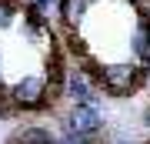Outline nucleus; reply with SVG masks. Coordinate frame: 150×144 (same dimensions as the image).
<instances>
[{
    "instance_id": "nucleus-1",
    "label": "nucleus",
    "mask_w": 150,
    "mask_h": 144,
    "mask_svg": "<svg viewBox=\"0 0 150 144\" xmlns=\"http://www.w3.org/2000/svg\"><path fill=\"white\" fill-rule=\"evenodd\" d=\"M140 80H144V67H137V64H97L93 67V84H100L107 94H134L137 87H140Z\"/></svg>"
},
{
    "instance_id": "nucleus-2",
    "label": "nucleus",
    "mask_w": 150,
    "mask_h": 144,
    "mask_svg": "<svg viewBox=\"0 0 150 144\" xmlns=\"http://www.w3.org/2000/svg\"><path fill=\"white\" fill-rule=\"evenodd\" d=\"M10 101L17 111H37V107H50L47 104V80L43 74H27L17 84H10Z\"/></svg>"
},
{
    "instance_id": "nucleus-3",
    "label": "nucleus",
    "mask_w": 150,
    "mask_h": 144,
    "mask_svg": "<svg viewBox=\"0 0 150 144\" xmlns=\"http://www.w3.org/2000/svg\"><path fill=\"white\" fill-rule=\"evenodd\" d=\"M103 128V114L97 104H77L70 107L67 114V134H77V138H90Z\"/></svg>"
},
{
    "instance_id": "nucleus-4",
    "label": "nucleus",
    "mask_w": 150,
    "mask_h": 144,
    "mask_svg": "<svg viewBox=\"0 0 150 144\" xmlns=\"http://www.w3.org/2000/svg\"><path fill=\"white\" fill-rule=\"evenodd\" d=\"M64 97H70L77 104H93L97 101V87H93V74H87V70H67L64 77Z\"/></svg>"
},
{
    "instance_id": "nucleus-5",
    "label": "nucleus",
    "mask_w": 150,
    "mask_h": 144,
    "mask_svg": "<svg viewBox=\"0 0 150 144\" xmlns=\"http://www.w3.org/2000/svg\"><path fill=\"white\" fill-rule=\"evenodd\" d=\"M130 54H134L137 67H147V60H150V17H137L134 34H130Z\"/></svg>"
},
{
    "instance_id": "nucleus-6",
    "label": "nucleus",
    "mask_w": 150,
    "mask_h": 144,
    "mask_svg": "<svg viewBox=\"0 0 150 144\" xmlns=\"http://www.w3.org/2000/svg\"><path fill=\"white\" fill-rule=\"evenodd\" d=\"M10 144H54V131L43 124H27L10 138Z\"/></svg>"
},
{
    "instance_id": "nucleus-7",
    "label": "nucleus",
    "mask_w": 150,
    "mask_h": 144,
    "mask_svg": "<svg viewBox=\"0 0 150 144\" xmlns=\"http://www.w3.org/2000/svg\"><path fill=\"white\" fill-rule=\"evenodd\" d=\"M87 10H90V0H60V7H57L64 27H80V20L87 17Z\"/></svg>"
},
{
    "instance_id": "nucleus-8",
    "label": "nucleus",
    "mask_w": 150,
    "mask_h": 144,
    "mask_svg": "<svg viewBox=\"0 0 150 144\" xmlns=\"http://www.w3.org/2000/svg\"><path fill=\"white\" fill-rule=\"evenodd\" d=\"M17 114V107H13V101H10V87H0V117H13Z\"/></svg>"
},
{
    "instance_id": "nucleus-9",
    "label": "nucleus",
    "mask_w": 150,
    "mask_h": 144,
    "mask_svg": "<svg viewBox=\"0 0 150 144\" xmlns=\"http://www.w3.org/2000/svg\"><path fill=\"white\" fill-rule=\"evenodd\" d=\"M13 7H7V4H0V30H7V27H10L13 24Z\"/></svg>"
},
{
    "instance_id": "nucleus-10",
    "label": "nucleus",
    "mask_w": 150,
    "mask_h": 144,
    "mask_svg": "<svg viewBox=\"0 0 150 144\" xmlns=\"http://www.w3.org/2000/svg\"><path fill=\"white\" fill-rule=\"evenodd\" d=\"M54 144H93L90 138H77V134H64L60 141H54Z\"/></svg>"
},
{
    "instance_id": "nucleus-11",
    "label": "nucleus",
    "mask_w": 150,
    "mask_h": 144,
    "mask_svg": "<svg viewBox=\"0 0 150 144\" xmlns=\"http://www.w3.org/2000/svg\"><path fill=\"white\" fill-rule=\"evenodd\" d=\"M134 7L140 10V17H150V0H134Z\"/></svg>"
},
{
    "instance_id": "nucleus-12",
    "label": "nucleus",
    "mask_w": 150,
    "mask_h": 144,
    "mask_svg": "<svg viewBox=\"0 0 150 144\" xmlns=\"http://www.w3.org/2000/svg\"><path fill=\"white\" fill-rule=\"evenodd\" d=\"M144 124H147V128H150V107H147V111H144Z\"/></svg>"
}]
</instances>
